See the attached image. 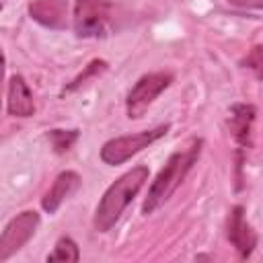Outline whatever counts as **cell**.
Here are the masks:
<instances>
[{
    "label": "cell",
    "mask_w": 263,
    "mask_h": 263,
    "mask_svg": "<svg viewBox=\"0 0 263 263\" xmlns=\"http://www.w3.org/2000/svg\"><path fill=\"white\" fill-rule=\"evenodd\" d=\"M39 222H41V218H39V214L35 210H25V212L16 214L2 230V236H0V261H6L10 255L21 251L29 242V238L35 234Z\"/></svg>",
    "instance_id": "cell-6"
},
{
    "label": "cell",
    "mask_w": 263,
    "mask_h": 263,
    "mask_svg": "<svg viewBox=\"0 0 263 263\" xmlns=\"http://www.w3.org/2000/svg\"><path fill=\"white\" fill-rule=\"evenodd\" d=\"M29 14L43 27L62 29L66 27L68 4L66 0H33L29 4Z\"/></svg>",
    "instance_id": "cell-11"
},
{
    "label": "cell",
    "mask_w": 263,
    "mask_h": 263,
    "mask_svg": "<svg viewBox=\"0 0 263 263\" xmlns=\"http://www.w3.org/2000/svg\"><path fill=\"white\" fill-rule=\"evenodd\" d=\"M80 259V251H78V245L70 238V236H62L53 251L47 255V261H78Z\"/></svg>",
    "instance_id": "cell-12"
},
{
    "label": "cell",
    "mask_w": 263,
    "mask_h": 263,
    "mask_svg": "<svg viewBox=\"0 0 263 263\" xmlns=\"http://www.w3.org/2000/svg\"><path fill=\"white\" fill-rule=\"evenodd\" d=\"M226 236L242 259L253 255V251L257 247V232L247 222L242 205H234L230 210V216H228V222H226Z\"/></svg>",
    "instance_id": "cell-7"
},
{
    "label": "cell",
    "mask_w": 263,
    "mask_h": 263,
    "mask_svg": "<svg viewBox=\"0 0 263 263\" xmlns=\"http://www.w3.org/2000/svg\"><path fill=\"white\" fill-rule=\"evenodd\" d=\"M230 4L238 8H263V0H230Z\"/></svg>",
    "instance_id": "cell-16"
},
{
    "label": "cell",
    "mask_w": 263,
    "mask_h": 263,
    "mask_svg": "<svg viewBox=\"0 0 263 263\" xmlns=\"http://www.w3.org/2000/svg\"><path fill=\"white\" fill-rule=\"evenodd\" d=\"M6 109L14 117H31L35 113L33 95L25 82L23 76L14 74L8 80V97H6Z\"/></svg>",
    "instance_id": "cell-10"
},
{
    "label": "cell",
    "mask_w": 263,
    "mask_h": 263,
    "mask_svg": "<svg viewBox=\"0 0 263 263\" xmlns=\"http://www.w3.org/2000/svg\"><path fill=\"white\" fill-rule=\"evenodd\" d=\"M47 138H49L53 150L58 154H64L78 140V129H51V132H47Z\"/></svg>",
    "instance_id": "cell-13"
},
{
    "label": "cell",
    "mask_w": 263,
    "mask_h": 263,
    "mask_svg": "<svg viewBox=\"0 0 263 263\" xmlns=\"http://www.w3.org/2000/svg\"><path fill=\"white\" fill-rule=\"evenodd\" d=\"M80 187V175L76 171H64L55 177L53 185L47 189V193L41 199V205L47 214H55L58 208Z\"/></svg>",
    "instance_id": "cell-9"
},
{
    "label": "cell",
    "mask_w": 263,
    "mask_h": 263,
    "mask_svg": "<svg viewBox=\"0 0 263 263\" xmlns=\"http://www.w3.org/2000/svg\"><path fill=\"white\" fill-rule=\"evenodd\" d=\"M171 82H173L171 72H150L138 78V82L129 88L127 99H125L127 117L129 119L142 117L148 111V107L158 99V95L171 86Z\"/></svg>",
    "instance_id": "cell-4"
},
{
    "label": "cell",
    "mask_w": 263,
    "mask_h": 263,
    "mask_svg": "<svg viewBox=\"0 0 263 263\" xmlns=\"http://www.w3.org/2000/svg\"><path fill=\"white\" fill-rule=\"evenodd\" d=\"M242 64H245V68L253 70L255 76L261 80V78H263V47H261V45H255V47L247 53V58H245Z\"/></svg>",
    "instance_id": "cell-15"
},
{
    "label": "cell",
    "mask_w": 263,
    "mask_h": 263,
    "mask_svg": "<svg viewBox=\"0 0 263 263\" xmlns=\"http://www.w3.org/2000/svg\"><path fill=\"white\" fill-rule=\"evenodd\" d=\"M255 107L249 103H236L230 107V115H228V127L232 132V138L238 146V166L242 162V152L249 148L251 142V127L255 121Z\"/></svg>",
    "instance_id": "cell-8"
},
{
    "label": "cell",
    "mask_w": 263,
    "mask_h": 263,
    "mask_svg": "<svg viewBox=\"0 0 263 263\" xmlns=\"http://www.w3.org/2000/svg\"><path fill=\"white\" fill-rule=\"evenodd\" d=\"M103 70H107V62H105V60H92V62L84 68V72H82L78 78H74V82H72V84H68V86H66V90L70 92V90L78 88V86H80V84H84L90 76H95V74H99V72H103Z\"/></svg>",
    "instance_id": "cell-14"
},
{
    "label": "cell",
    "mask_w": 263,
    "mask_h": 263,
    "mask_svg": "<svg viewBox=\"0 0 263 263\" xmlns=\"http://www.w3.org/2000/svg\"><path fill=\"white\" fill-rule=\"evenodd\" d=\"M168 123L164 125H156L152 129H144V132H138V134H129V136H119V138H113L109 142L103 144L101 148V160L105 164H121L125 160H129L134 154L142 152L144 148H148L150 144H154L156 140H160L162 136H166L168 132Z\"/></svg>",
    "instance_id": "cell-3"
},
{
    "label": "cell",
    "mask_w": 263,
    "mask_h": 263,
    "mask_svg": "<svg viewBox=\"0 0 263 263\" xmlns=\"http://www.w3.org/2000/svg\"><path fill=\"white\" fill-rule=\"evenodd\" d=\"M146 181H148V166H144V164L129 168L119 179H115L97 203L95 218H92L95 230L97 232H109L117 224V220L121 218L123 210L132 203V199L144 187Z\"/></svg>",
    "instance_id": "cell-2"
},
{
    "label": "cell",
    "mask_w": 263,
    "mask_h": 263,
    "mask_svg": "<svg viewBox=\"0 0 263 263\" xmlns=\"http://www.w3.org/2000/svg\"><path fill=\"white\" fill-rule=\"evenodd\" d=\"M72 18L78 37L105 35L111 18V4L109 0H76Z\"/></svg>",
    "instance_id": "cell-5"
},
{
    "label": "cell",
    "mask_w": 263,
    "mask_h": 263,
    "mask_svg": "<svg viewBox=\"0 0 263 263\" xmlns=\"http://www.w3.org/2000/svg\"><path fill=\"white\" fill-rule=\"evenodd\" d=\"M201 146H203V140L201 138H191L183 148L175 150L168 160L164 162V166L158 171L156 179L152 181L150 189H148V195L144 199V205H142V212L148 216L152 214L154 210H158L164 201H168V197L177 191V187L185 181L187 173L193 168V164L197 162L199 154H201Z\"/></svg>",
    "instance_id": "cell-1"
}]
</instances>
